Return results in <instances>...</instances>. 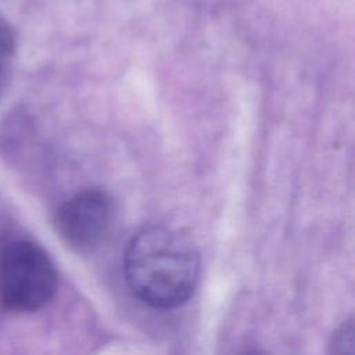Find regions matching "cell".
<instances>
[{
  "instance_id": "6da1fadb",
  "label": "cell",
  "mask_w": 355,
  "mask_h": 355,
  "mask_svg": "<svg viewBox=\"0 0 355 355\" xmlns=\"http://www.w3.org/2000/svg\"><path fill=\"white\" fill-rule=\"evenodd\" d=\"M125 276L130 290L153 308L169 309L186 302L196 290L200 257L189 239L168 227L137 233L125 251Z\"/></svg>"
},
{
  "instance_id": "7a4b0ae2",
  "label": "cell",
  "mask_w": 355,
  "mask_h": 355,
  "mask_svg": "<svg viewBox=\"0 0 355 355\" xmlns=\"http://www.w3.org/2000/svg\"><path fill=\"white\" fill-rule=\"evenodd\" d=\"M57 272L46 251L26 240L0 254V302L12 312H35L55 294Z\"/></svg>"
},
{
  "instance_id": "3957f363",
  "label": "cell",
  "mask_w": 355,
  "mask_h": 355,
  "mask_svg": "<svg viewBox=\"0 0 355 355\" xmlns=\"http://www.w3.org/2000/svg\"><path fill=\"white\" fill-rule=\"evenodd\" d=\"M114 218L110 196L101 190H83L68 198L55 212L54 226L60 239L75 250L100 244Z\"/></svg>"
},
{
  "instance_id": "277c9868",
  "label": "cell",
  "mask_w": 355,
  "mask_h": 355,
  "mask_svg": "<svg viewBox=\"0 0 355 355\" xmlns=\"http://www.w3.org/2000/svg\"><path fill=\"white\" fill-rule=\"evenodd\" d=\"M327 355H355V316L334 330L327 345Z\"/></svg>"
},
{
  "instance_id": "5b68a950",
  "label": "cell",
  "mask_w": 355,
  "mask_h": 355,
  "mask_svg": "<svg viewBox=\"0 0 355 355\" xmlns=\"http://www.w3.org/2000/svg\"><path fill=\"white\" fill-rule=\"evenodd\" d=\"M15 49V36L11 25L0 14V73L10 62Z\"/></svg>"
},
{
  "instance_id": "8992f818",
  "label": "cell",
  "mask_w": 355,
  "mask_h": 355,
  "mask_svg": "<svg viewBox=\"0 0 355 355\" xmlns=\"http://www.w3.org/2000/svg\"><path fill=\"white\" fill-rule=\"evenodd\" d=\"M240 355H262V354L255 352V351H248V352H243V354H240Z\"/></svg>"
}]
</instances>
